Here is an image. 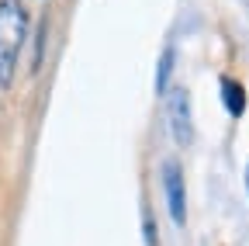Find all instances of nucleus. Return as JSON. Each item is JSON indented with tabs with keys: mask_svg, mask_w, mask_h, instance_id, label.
Instances as JSON below:
<instances>
[{
	"mask_svg": "<svg viewBox=\"0 0 249 246\" xmlns=\"http://www.w3.org/2000/svg\"><path fill=\"white\" fill-rule=\"evenodd\" d=\"M246 191H249V167H246Z\"/></svg>",
	"mask_w": 249,
	"mask_h": 246,
	"instance_id": "obj_8",
	"label": "nucleus"
},
{
	"mask_svg": "<svg viewBox=\"0 0 249 246\" xmlns=\"http://www.w3.org/2000/svg\"><path fill=\"white\" fill-rule=\"evenodd\" d=\"M173 63H177V49H173V45H166V49H163V56H160V70H156V90H160V94H166V90H170Z\"/></svg>",
	"mask_w": 249,
	"mask_h": 246,
	"instance_id": "obj_5",
	"label": "nucleus"
},
{
	"mask_svg": "<svg viewBox=\"0 0 249 246\" xmlns=\"http://www.w3.org/2000/svg\"><path fill=\"white\" fill-rule=\"evenodd\" d=\"M28 7L21 0H0V90H11L18 76V59L28 38Z\"/></svg>",
	"mask_w": 249,
	"mask_h": 246,
	"instance_id": "obj_1",
	"label": "nucleus"
},
{
	"mask_svg": "<svg viewBox=\"0 0 249 246\" xmlns=\"http://www.w3.org/2000/svg\"><path fill=\"white\" fill-rule=\"evenodd\" d=\"M142 219H145V243L156 246V222H152V211H149V208L142 211Z\"/></svg>",
	"mask_w": 249,
	"mask_h": 246,
	"instance_id": "obj_7",
	"label": "nucleus"
},
{
	"mask_svg": "<svg viewBox=\"0 0 249 246\" xmlns=\"http://www.w3.org/2000/svg\"><path fill=\"white\" fill-rule=\"evenodd\" d=\"M45 32H49V21L38 24V42H35V70L42 66V52H45Z\"/></svg>",
	"mask_w": 249,
	"mask_h": 246,
	"instance_id": "obj_6",
	"label": "nucleus"
},
{
	"mask_svg": "<svg viewBox=\"0 0 249 246\" xmlns=\"http://www.w3.org/2000/svg\"><path fill=\"white\" fill-rule=\"evenodd\" d=\"M218 90H222V104L232 118H242L246 114V87L232 76H222V83H218Z\"/></svg>",
	"mask_w": 249,
	"mask_h": 246,
	"instance_id": "obj_4",
	"label": "nucleus"
},
{
	"mask_svg": "<svg viewBox=\"0 0 249 246\" xmlns=\"http://www.w3.org/2000/svg\"><path fill=\"white\" fill-rule=\"evenodd\" d=\"M163 194H166V208L173 226H187V180L177 160L163 163Z\"/></svg>",
	"mask_w": 249,
	"mask_h": 246,
	"instance_id": "obj_3",
	"label": "nucleus"
},
{
	"mask_svg": "<svg viewBox=\"0 0 249 246\" xmlns=\"http://www.w3.org/2000/svg\"><path fill=\"white\" fill-rule=\"evenodd\" d=\"M166 129H170V135L180 149H187L194 142V108H191L187 87H170L166 90Z\"/></svg>",
	"mask_w": 249,
	"mask_h": 246,
	"instance_id": "obj_2",
	"label": "nucleus"
}]
</instances>
